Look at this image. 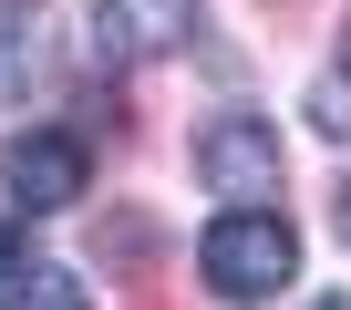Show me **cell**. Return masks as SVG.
Instances as JSON below:
<instances>
[{"instance_id":"cell-1","label":"cell","mask_w":351,"mask_h":310,"mask_svg":"<svg viewBox=\"0 0 351 310\" xmlns=\"http://www.w3.org/2000/svg\"><path fill=\"white\" fill-rule=\"evenodd\" d=\"M197 279L217 300H279L300 279V228L279 207H228L207 238H197Z\"/></svg>"},{"instance_id":"cell-2","label":"cell","mask_w":351,"mask_h":310,"mask_svg":"<svg viewBox=\"0 0 351 310\" xmlns=\"http://www.w3.org/2000/svg\"><path fill=\"white\" fill-rule=\"evenodd\" d=\"M93 62L104 73H134V62H165L197 42V0H93Z\"/></svg>"},{"instance_id":"cell-3","label":"cell","mask_w":351,"mask_h":310,"mask_svg":"<svg viewBox=\"0 0 351 310\" xmlns=\"http://www.w3.org/2000/svg\"><path fill=\"white\" fill-rule=\"evenodd\" d=\"M197 187H217V197H238V207H269V197H279V134H269L258 114H217V124L197 134Z\"/></svg>"},{"instance_id":"cell-4","label":"cell","mask_w":351,"mask_h":310,"mask_svg":"<svg viewBox=\"0 0 351 310\" xmlns=\"http://www.w3.org/2000/svg\"><path fill=\"white\" fill-rule=\"evenodd\" d=\"M0 176H11V207L52 217V207H73V197L93 187V145H83V134H62V124H42V134H11Z\"/></svg>"},{"instance_id":"cell-5","label":"cell","mask_w":351,"mask_h":310,"mask_svg":"<svg viewBox=\"0 0 351 310\" xmlns=\"http://www.w3.org/2000/svg\"><path fill=\"white\" fill-rule=\"evenodd\" d=\"M42 11H21V0H0V104H21L32 83H42Z\"/></svg>"},{"instance_id":"cell-6","label":"cell","mask_w":351,"mask_h":310,"mask_svg":"<svg viewBox=\"0 0 351 310\" xmlns=\"http://www.w3.org/2000/svg\"><path fill=\"white\" fill-rule=\"evenodd\" d=\"M0 310H83V279L73 269H11V279H0Z\"/></svg>"},{"instance_id":"cell-7","label":"cell","mask_w":351,"mask_h":310,"mask_svg":"<svg viewBox=\"0 0 351 310\" xmlns=\"http://www.w3.org/2000/svg\"><path fill=\"white\" fill-rule=\"evenodd\" d=\"M310 124L320 134H351V73H320L310 83Z\"/></svg>"},{"instance_id":"cell-8","label":"cell","mask_w":351,"mask_h":310,"mask_svg":"<svg viewBox=\"0 0 351 310\" xmlns=\"http://www.w3.org/2000/svg\"><path fill=\"white\" fill-rule=\"evenodd\" d=\"M11 269H21V228L0 217V279H11Z\"/></svg>"},{"instance_id":"cell-9","label":"cell","mask_w":351,"mask_h":310,"mask_svg":"<svg viewBox=\"0 0 351 310\" xmlns=\"http://www.w3.org/2000/svg\"><path fill=\"white\" fill-rule=\"evenodd\" d=\"M310 310H351V289H330V300H310Z\"/></svg>"},{"instance_id":"cell-10","label":"cell","mask_w":351,"mask_h":310,"mask_svg":"<svg viewBox=\"0 0 351 310\" xmlns=\"http://www.w3.org/2000/svg\"><path fill=\"white\" fill-rule=\"evenodd\" d=\"M341 238H351V187H341Z\"/></svg>"}]
</instances>
